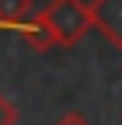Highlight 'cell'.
<instances>
[{"mask_svg":"<svg viewBox=\"0 0 122 125\" xmlns=\"http://www.w3.org/2000/svg\"><path fill=\"white\" fill-rule=\"evenodd\" d=\"M56 125H91V122H87V118H84L80 111H66L63 118H59V122H56Z\"/></svg>","mask_w":122,"mask_h":125,"instance_id":"cell-5","label":"cell"},{"mask_svg":"<svg viewBox=\"0 0 122 125\" xmlns=\"http://www.w3.org/2000/svg\"><path fill=\"white\" fill-rule=\"evenodd\" d=\"M28 18H32V0H0V28L4 31H28Z\"/></svg>","mask_w":122,"mask_h":125,"instance_id":"cell-3","label":"cell"},{"mask_svg":"<svg viewBox=\"0 0 122 125\" xmlns=\"http://www.w3.org/2000/svg\"><path fill=\"white\" fill-rule=\"evenodd\" d=\"M35 21L49 31L52 45H77L87 31H91V10L84 0H49L38 14Z\"/></svg>","mask_w":122,"mask_h":125,"instance_id":"cell-1","label":"cell"},{"mask_svg":"<svg viewBox=\"0 0 122 125\" xmlns=\"http://www.w3.org/2000/svg\"><path fill=\"white\" fill-rule=\"evenodd\" d=\"M18 122V111H14V104L0 94V125H14Z\"/></svg>","mask_w":122,"mask_h":125,"instance_id":"cell-4","label":"cell"},{"mask_svg":"<svg viewBox=\"0 0 122 125\" xmlns=\"http://www.w3.org/2000/svg\"><path fill=\"white\" fill-rule=\"evenodd\" d=\"M91 28H98L115 49H122V0H91Z\"/></svg>","mask_w":122,"mask_h":125,"instance_id":"cell-2","label":"cell"}]
</instances>
